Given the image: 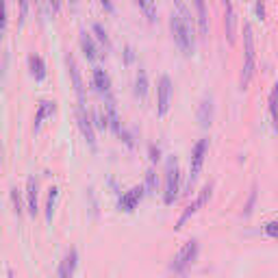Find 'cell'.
Listing matches in <instances>:
<instances>
[{"mask_svg":"<svg viewBox=\"0 0 278 278\" xmlns=\"http://www.w3.org/2000/svg\"><path fill=\"white\" fill-rule=\"evenodd\" d=\"M196 11H198V31H200V35H207V33H209L207 0H196Z\"/></svg>","mask_w":278,"mask_h":278,"instance_id":"cell-18","label":"cell"},{"mask_svg":"<svg viewBox=\"0 0 278 278\" xmlns=\"http://www.w3.org/2000/svg\"><path fill=\"white\" fill-rule=\"evenodd\" d=\"M55 102H50V100H42L39 102V109H37V115H35V124H33V128H35V133L39 130V126H42V122L46 120L48 115H53L55 113Z\"/></svg>","mask_w":278,"mask_h":278,"instance_id":"cell-17","label":"cell"},{"mask_svg":"<svg viewBox=\"0 0 278 278\" xmlns=\"http://www.w3.org/2000/svg\"><path fill=\"white\" fill-rule=\"evenodd\" d=\"M135 96L141 100L148 98V76H146L144 70L137 72V78H135Z\"/></svg>","mask_w":278,"mask_h":278,"instance_id":"cell-20","label":"cell"},{"mask_svg":"<svg viewBox=\"0 0 278 278\" xmlns=\"http://www.w3.org/2000/svg\"><path fill=\"white\" fill-rule=\"evenodd\" d=\"M257 194H259L257 185H252V189H250V198H248V202H246V211H243V218H250V215H252V211H254V204H257Z\"/></svg>","mask_w":278,"mask_h":278,"instance_id":"cell-26","label":"cell"},{"mask_svg":"<svg viewBox=\"0 0 278 278\" xmlns=\"http://www.w3.org/2000/svg\"><path fill=\"white\" fill-rule=\"evenodd\" d=\"M257 18L259 20L265 18V0H257Z\"/></svg>","mask_w":278,"mask_h":278,"instance_id":"cell-30","label":"cell"},{"mask_svg":"<svg viewBox=\"0 0 278 278\" xmlns=\"http://www.w3.org/2000/svg\"><path fill=\"white\" fill-rule=\"evenodd\" d=\"M11 202H13V211L18 213V218L22 215V207H20V196H18V189H11Z\"/></svg>","mask_w":278,"mask_h":278,"instance_id":"cell-28","label":"cell"},{"mask_svg":"<svg viewBox=\"0 0 278 278\" xmlns=\"http://www.w3.org/2000/svg\"><path fill=\"white\" fill-rule=\"evenodd\" d=\"M137 2V7L141 9V13L146 15V20L150 22H155L157 20V4H155V0H135Z\"/></svg>","mask_w":278,"mask_h":278,"instance_id":"cell-21","label":"cell"},{"mask_svg":"<svg viewBox=\"0 0 278 278\" xmlns=\"http://www.w3.org/2000/svg\"><path fill=\"white\" fill-rule=\"evenodd\" d=\"M169 28H172L174 42H176V46L180 48V53L185 56H189L194 53V28L187 26L178 13H172V18H169Z\"/></svg>","mask_w":278,"mask_h":278,"instance_id":"cell-1","label":"cell"},{"mask_svg":"<svg viewBox=\"0 0 278 278\" xmlns=\"http://www.w3.org/2000/svg\"><path fill=\"white\" fill-rule=\"evenodd\" d=\"M78 2V0H70V4H76Z\"/></svg>","mask_w":278,"mask_h":278,"instance_id":"cell-36","label":"cell"},{"mask_svg":"<svg viewBox=\"0 0 278 278\" xmlns=\"http://www.w3.org/2000/svg\"><path fill=\"white\" fill-rule=\"evenodd\" d=\"M211 191H213V183H209V185H204V187H202V189H200V194H198V198H196V200L189 204V207L185 209V211H183V215H180V218H178L176 228H183V224L187 222V220H189L191 215H196V213H198V211H200V209L204 207V204L209 202V198H211Z\"/></svg>","mask_w":278,"mask_h":278,"instance_id":"cell-5","label":"cell"},{"mask_svg":"<svg viewBox=\"0 0 278 278\" xmlns=\"http://www.w3.org/2000/svg\"><path fill=\"white\" fill-rule=\"evenodd\" d=\"M157 185H159L157 172L150 167L148 172H146V194H157Z\"/></svg>","mask_w":278,"mask_h":278,"instance_id":"cell-24","label":"cell"},{"mask_svg":"<svg viewBox=\"0 0 278 278\" xmlns=\"http://www.w3.org/2000/svg\"><path fill=\"white\" fill-rule=\"evenodd\" d=\"M26 209L28 215H33V218L37 215V180L33 176L26 180Z\"/></svg>","mask_w":278,"mask_h":278,"instance_id":"cell-14","label":"cell"},{"mask_svg":"<svg viewBox=\"0 0 278 278\" xmlns=\"http://www.w3.org/2000/svg\"><path fill=\"white\" fill-rule=\"evenodd\" d=\"M56 198H59V189H56V187H53V189H50V194H48V202H46V220H48V222L53 220Z\"/></svg>","mask_w":278,"mask_h":278,"instance_id":"cell-23","label":"cell"},{"mask_svg":"<svg viewBox=\"0 0 278 278\" xmlns=\"http://www.w3.org/2000/svg\"><path fill=\"white\" fill-rule=\"evenodd\" d=\"M81 48H83V53L85 56H87L89 61H96L98 59V48H96V44H94V39L89 33H81Z\"/></svg>","mask_w":278,"mask_h":278,"instance_id":"cell-19","label":"cell"},{"mask_svg":"<svg viewBox=\"0 0 278 278\" xmlns=\"http://www.w3.org/2000/svg\"><path fill=\"white\" fill-rule=\"evenodd\" d=\"M126 61H128V63L133 61V48H128V50H126Z\"/></svg>","mask_w":278,"mask_h":278,"instance_id":"cell-35","label":"cell"},{"mask_svg":"<svg viewBox=\"0 0 278 278\" xmlns=\"http://www.w3.org/2000/svg\"><path fill=\"white\" fill-rule=\"evenodd\" d=\"M92 122H94V126L96 128H100V130H105L107 126H109V120H107V113H102V111H92Z\"/></svg>","mask_w":278,"mask_h":278,"instance_id":"cell-25","label":"cell"},{"mask_svg":"<svg viewBox=\"0 0 278 278\" xmlns=\"http://www.w3.org/2000/svg\"><path fill=\"white\" fill-rule=\"evenodd\" d=\"M94 85H96V89H98L100 94H107L109 96L111 92V78L109 74H107L102 67H94Z\"/></svg>","mask_w":278,"mask_h":278,"instance_id":"cell-16","label":"cell"},{"mask_svg":"<svg viewBox=\"0 0 278 278\" xmlns=\"http://www.w3.org/2000/svg\"><path fill=\"white\" fill-rule=\"evenodd\" d=\"M76 120H78V128H81V133H83V137L87 139V144H89V148L96 150V133H94V122H92V117L87 115V111H85V107H78V115H76Z\"/></svg>","mask_w":278,"mask_h":278,"instance_id":"cell-9","label":"cell"},{"mask_svg":"<svg viewBox=\"0 0 278 278\" xmlns=\"http://www.w3.org/2000/svg\"><path fill=\"white\" fill-rule=\"evenodd\" d=\"M159 155H161V152H159L157 146H150V161H152V163L159 161Z\"/></svg>","mask_w":278,"mask_h":278,"instance_id":"cell-32","label":"cell"},{"mask_svg":"<svg viewBox=\"0 0 278 278\" xmlns=\"http://www.w3.org/2000/svg\"><path fill=\"white\" fill-rule=\"evenodd\" d=\"M48 2H50V9H53L55 13H59L61 11V0H48Z\"/></svg>","mask_w":278,"mask_h":278,"instance_id":"cell-34","label":"cell"},{"mask_svg":"<svg viewBox=\"0 0 278 278\" xmlns=\"http://www.w3.org/2000/svg\"><path fill=\"white\" fill-rule=\"evenodd\" d=\"M178 180H180V174H178V163H176V157H169L167 159V166H166V191H163V200L166 204H172L178 196Z\"/></svg>","mask_w":278,"mask_h":278,"instance_id":"cell-4","label":"cell"},{"mask_svg":"<svg viewBox=\"0 0 278 278\" xmlns=\"http://www.w3.org/2000/svg\"><path fill=\"white\" fill-rule=\"evenodd\" d=\"M198 124L202 128H209L213 124V98L211 96H204L202 102L198 105Z\"/></svg>","mask_w":278,"mask_h":278,"instance_id":"cell-11","label":"cell"},{"mask_svg":"<svg viewBox=\"0 0 278 278\" xmlns=\"http://www.w3.org/2000/svg\"><path fill=\"white\" fill-rule=\"evenodd\" d=\"M207 150H209V141L207 139H200L198 144L194 146V152H191V174H189V187L196 183L198 174L202 172V166H204V157H207Z\"/></svg>","mask_w":278,"mask_h":278,"instance_id":"cell-6","label":"cell"},{"mask_svg":"<svg viewBox=\"0 0 278 278\" xmlns=\"http://www.w3.org/2000/svg\"><path fill=\"white\" fill-rule=\"evenodd\" d=\"M26 13H28V0H20V15H22V20L26 18Z\"/></svg>","mask_w":278,"mask_h":278,"instance_id":"cell-31","label":"cell"},{"mask_svg":"<svg viewBox=\"0 0 278 278\" xmlns=\"http://www.w3.org/2000/svg\"><path fill=\"white\" fill-rule=\"evenodd\" d=\"M94 35H96V39L102 44L105 48H111V42H109V35H107V31L102 28L100 24H94Z\"/></svg>","mask_w":278,"mask_h":278,"instance_id":"cell-27","label":"cell"},{"mask_svg":"<svg viewBox=\"0 0 278 278\" xmlns=\"http://www.w3.org/2000/svg\"><path fill=\"white\" fill-rule=\"evenodd\" d=\"M265 232H268L270 237H274V239H278V222H270L265 226Z\"/></svg>","mask_w":278,"mask_h":278,"instance_id":"cell-29","label":"cell"},{"mask_svg":"<svg viewBox=\"0 0 278 278\" xmlns=\"http://www.w3.org/2000/svg\"><path fill=\"white\" fill-rule=\"evenodd\" d=\"M243 50H246V61H243V70H241V78H239V87L246 89L252 81L254 74V35H252V26L246 24L243 26Z\"/></svg>","mask_w":278,"mask_h":278,"instance_id":"cell-2","label":"cell"},{"mask_svg":"<svg viewBox=\"0 0 278 278\" xmlns=\"http://www.w3.org/2000/svg\"><path fill=\"white\" fill-rule=\"evenodd\" d=\"M28 70H31V76L35 78V81H44L46 78V63H44V59L39 55H31L28 56Z\"/></svg>","mask_w":278,"mask_h":278,"instance_id":"cell-15","label":"cell"},{"mask_svg":"<svg viewBox=\"0 0 278 278\" xmlns=\"http://www.w3.org/2000/svg\"><path fill=\"white\" fill-rule=\"evenodd\" d=\"M100 4L107 9V13H115V9H113V4H111V0H100Z\"/></svg>","mask_w":278,"mask_h":278,"instance_id":"cell-33","label":"cell"},{"mask_svg":"<svg viewBox=\"0 0 278 278\" xmlns=\"http://www.w3.org/2000/svg\"><path fill=\"white\" fill-rule=\"evenodd\" d=\"M169 98H172V81H169V76H161L157 92V113L161 117L167 115L169 111Z\"/></svg>","mask_w":278,"mask_h":278,"instance_id":"cell-7","label":"cell"},{"mask_svg":"<svg viewBox=\"0 0 278 278\" xmlns=\"http://www.w3.org/2000/svg\"><path fill=\"white\" fill-rule=\"evenodd\" d=\"M105 113H107V120H109V128H111L115 135H120V133H122V124H120V115H117V107H115V102H113L111 96L107 98Z\"/></svg>","mask_w":278,"mask_h":278,"instance_id":"cell-13","label":"cell"},{"mask_svg":"<svg viewBox=\"0 0 278 278\" xmlns=\"http://www.w3.org/2000/svg\"><path fill=\"white\" fill-rule=\"evenodd\" d=\"M198 248H200V246H198V239H189L178 250L176 257H174L172 265H169V270H172L174 274H185L187 268H189V265L196 261V257H198Z\"/></svg>","mask_w":278,"mask_h":278,"instance_id":"cell-3","label":"cell"},{"mask_svg":"<svg viewBox=\"0 0 278 278\" xmlns=\"http://www.w3.org/2000/svg\"><path fill=\"white\" fill-rule=\"evenodd\" d=\"M144 194H146V187H141V185L128 189L126 194H122V198L117 200V209H120V211H126V213H133L135 209H137V204L141 202Z\"/></svg>","mask_w":278,"mask_h":278,"instance_id":"cell-8","label":"cell"},{"mask_svg":"<svg viewBox=\"0 0 278 278\" xmlns=\"http://www.w3.org/2000/svg\"><path fill=\"white\" fill-rule=\"evenodd\" d=\"M76 265H78V252L72 248V250L63 257V261H61L59 270H56V276L59 278H72L74 272H76Z\"/></svg>","mask_w":278,"mask_h":278,"instance_id":"cell-10","label":"cell"},{"mask_svg":"<svg viewBox=\"0 0 278 278\" xmlns=\"http://www.w3.org/2000/svg\"><path fill=\"white\" fill-rule=\"evenodd\" d=\"M270 115H272L274 128L278 130V83L274 85V89H272V94H270Z\"/></svg>","mask_w":278,"mask_h":278,"instance_id":"cell-22","label":"cell"},{"mask_svg":"<svg viewBox=\"0 0 278 278\" xmlns=\"http://www.w3.org/2000/svg\"><path fill=\"white\" fill-rule=\"evenodd\" d=\"M67 67H70L72 81H74V89H76V96H78V107H85V94H83V78H81V72H78V65H76L74 56H70V55H67Z\"/></svg>","mask_w":278,"mask_h":278,"instance_id":"cell-12","label":"cell"}]
</instances>
